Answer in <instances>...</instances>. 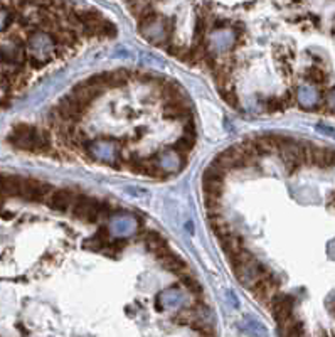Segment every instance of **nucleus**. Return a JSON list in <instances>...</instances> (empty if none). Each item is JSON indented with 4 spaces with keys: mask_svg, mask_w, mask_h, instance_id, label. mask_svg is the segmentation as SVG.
I'll return each mask as SVG.
<instances>
[{
    "mask_svg": "<svg viewBox=\"0 0 335 337\" xmlns=\"http://www.w3.org/2000/svg\"><path fill=\"white\" fill-rule=\"evenodd\" d=\"M189 113V108L184 104V100H174V102L167 103L165 104V110H164V115L165 118H172V120H177V118H182L184 115Z\"/></svg>",
    "mask_w": 335,
    "mask_h": 337,
    "instance_id": "obj_11",
    "label": "nucleus"
},
{
    "mask_svg": "<svg viewBox=\"0 0 335 337\" xmlns=\"http://www.w3.org/2000/svg\"><path fill=\"white\" fill-rule=\"evenodd\" d=\"M71 207H72V216L79 221L95 223L99 218V203L84 194H76Z\"/></svg>",
    "mask_w": 335,
    "mask_h": 337,
    "instance_id": "obj_1",
    "label": "nucleus"
},
{
    "mask_svg": "<svg viewBox=\"0 0 335 337\" xmlns=\"http://www.w3.org/2000/svg\"><path fill=\"white\" fill-rule=\"evenodd\" d=\"M9 22H10V15L7 12H3V10H0V30L9 24Z\"/></svg>",
    "mask_w": 335,
    "mask_h": 337,
    "instance_id": "obj_16",
    "label": "nucleus"
},
{
    "mask_svg": "<svg viewBox=\"0 0 335 337\" xmlns=\"http://www.w3.org/2000/svg\"><path fill=\"white\" fill-rule=\"evenodd\" d=\"M310 164L317 165L320 169H329L335 165V150L325 149V147H315L311 145V157Z\"/></svg>",
    "mask_w": 335,
    "mask_h": 337,
    "instance_id": "obj_6",
    "label": "nucleus"
},
{
    "mask_svg": "<svg viewBox=\"0 0 335 337\" xmlns=\"http://www.w3.org/2000/svg\"><path fill=\"white\" fill-rule=\"evenodd\" d=\"M22 179H24V177L10 176V174L0 176V192H2V196H7V197H21Z\"/></svg>",
    "mask_w": 335,
    "mask_h": 337,
    "instance_id": "obj_7",
    "label": "nucleus"
},
{
    "mask_svg": "<svg viewBox=\"0 0 335 337\" xmlns=\"http://www.w3.org/2000/svg\"><path fill=\"white\" fill-rule=\"evenodd\" d=\"M194 143H195L194 135H184L182 138H179V140L175 142L174 150L177 154H180V156H187V154L192 150V147H194Z\"/></svg>",
    "mask_w": 335,
    "mask_h": 337,
    "instance_id": "obj_13",
    "label": "nucleus"
},
{
    "mask_svg": "<svg viewBox=\"0 0 335 337\" xmlns=\"http://www.w3.org/2000/svg\"><path fill=\"white\" fill-rule=\"evenodd\" d=\"M160 261H162V265H164V268H167L168 272L179 275V277H180L182 273L189 272L186 261H184V259L180 258V257H177V255H174L172 251H168V253L165 255V257H162Z\"/></svg>",
    "mask_w": 335,
    "mask_h": 337,
    "instance_id": "obj_9",
    "label": "nucleus"
},
{
    "mask_svg": "<svg viewBox=\"0 0 335 337\" xmlns=\"http://www.w3.org/2000/svg\"><path fill=\"white\" fill-rule=\"evenodd\" d=\"M74 196L69 189H52V192L49 194L48 201L46 203L49 204V207L54 209V211L59 212H66L69 207H71L72 201H74Z\"/></svg>",
    "mask_w": 335,
    "mask_h": 337,
    "instance_id": "obj_4",
    "label": "nucleus"
},
{
    "mask_svg": "<svg viewBox=\"0 0 335 337\" xmlns=\"http://www.w3.org/2000/svg\"><path fill=\"white\" fill-rule=\"evenodd\" d=\"M330 311H332V315L335 317V300L332 302V305H330Z\"/></svg>",
    "mask_w": 335,
    "mask_h": 337,
    "instance_id": "obj_17",
    "label": "nucleus"
},
{
    "mask_svg": "<svg viewBox=\"0 0 335 337\" xmlns=\"http://www.w3.org/2000/svg\"><path fill=\"white\" fill-rule=\"evenodd\" d=\"M21 61V51L19 48L10 44H2L0 46V63L2 64H14Z\"/></svg>",
    "mask_w": 335,
    "mask_h": 337,
    "instance_id": "obj_12",
    "label": "nucleus"
},
{
    "mask_svg": "<svg viewBox=\"0 0 335 337\" xmlns=\"http://www.w3.org/2000/svg\"><path fill=\"white\" fill-rule=\"evenodd\" d=\"M145 241H147V245L150 248V251H152L153 255H155L157 258H162L165 257V255L170 251V248H168L167 241H165L162 236L157 233V231H148L147 234H145Z\"/></svg>",
    "mask_w": 335,
    "mask_h": 337,
    "instance_id": "obj_8",
    "label": "nucleus"
},
{
    "mask_svg": "<svg viewBox=\"0 0 335 337\" xmlns=\"http://www.w3.org/2000/svg\"><path fill=\"white\" fill-rule=\"evenodd\" d=\"M52 192V187L39 179H22L21 197L25 201H34V203H44L48 201L49 194Z\"/></svg>",
    "mask_w": 335,
    "mask_h": 337,
    "instance_id": "obj_2",
    "label": "nucleus"
},
{
    "mask_svg": "<svg viewBox=\"0 0 335 337\" xmlns=\"http://www.w3.org/2000/svg\"><path fill=\"white\" fill-rule=\"evenodd\" d=\"M271 300H273V317L280 324V327H283V325H287L293 319V304H295L293 297L275 293V297Z\"/></svg>",
    "mask_w": 335,
    "mask_h": 337,
    "instance_id": "obj_3",
    "label": "nucleus"
},
{
    "mask_svg": "<svg viewBox=\"0 0 335 337\" xmlns=\"http://www.w3.org/2000/svg\"><path fill=\"white\" fill-rule=\"evenodd\" d=\"M221 243H222V250L226 251V255L231 258L234 257L236 253H239L241 250H244L242 248V243H241V238L233 233H228L226 236H222L221 238Z\"/></svg>",
    "mask_w": 335,
    "mask_h": 337,
    "instance_id": "obj_10",
    "label": "nucleus"
},
{
    "mask_svg": "<svg viewBox=\"0 0 335 337\" xmlns=\"http://www.w3.org/2000/svg\"><path fill=\"white\" fill-rule=\"evenodd\" d=\"M180 280H182V284L186 285V288L191 290L192 293H201V285H199V282L195 280V278L192 277L189 272L180 275Z\"/></svg>",
    "mask_w": 335,
    "mask_h": 337,
    "instance_id": "obj_14",
    "label": "nucleus"
},
{
    "mask_svg": "<svg viewBox=\"0 0 335 337\" xmlns=\"http://www.w3.org/2000/svg\"><path fill=\"white\" fill-rule=\"evenodd\" d=\"M307 78H309L311 83H315V84H322L323 81H325V73L322 71V69H318V68H310L309 71H307Z\"/></svg>",
    "mask_w": 335,
    "mask_h": 337,
    "instance_id": "obj_15",
    "label": "nucleus"
},
{
    "mask_svg": "<svg viewBox=\"0 0 335 337\" xmlns=\"http://www.w3.org/2000/svg\"><path fill=\"white\" fill-rule=\"evenodd\" d=\"M101 91H103L101 88L95 86V84L88 83V81H83V83H79L78 86H74V90H72L71 95L74 96L78 102L83 103L84 106H90L91 102L101 95Z\"/></svg>",
    "mask_w": 335,
    "mask_h": 337,
    "instance_id": "obj_5",
    "label": "nucleus"
}]
</instances>
